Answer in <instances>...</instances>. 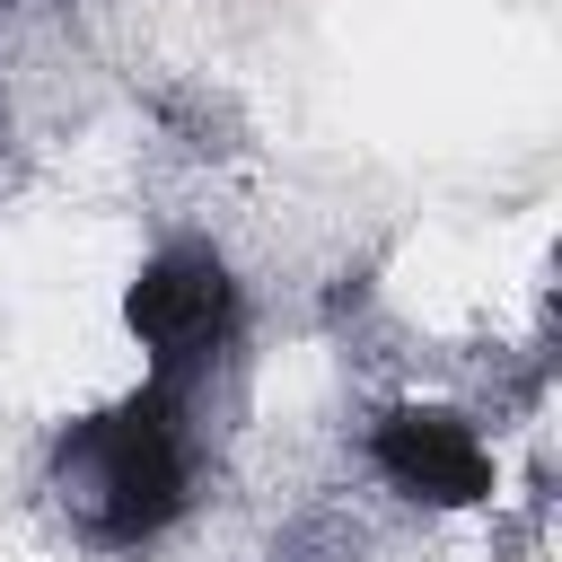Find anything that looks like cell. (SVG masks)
Wrapping results in <instances>:
<instances>
[{
    "label": "cell",
    "instance_id": "7a4b0ae2",
    "mask_svg": "<svg viewBox=\"0 0 562 562\" xmlns=\"http://www.w3.org/2000/svg\"><path fill=\"white\" fill-rule=\"evenodd\" d=\"M123 316H132V334L158 351V369H193V360H211V351L228 342V325H237V281H228V263H220L211 246H167L158 263H140Z\"/></svg>",
    "mask_w": 562,
    "mask_h": 562
},
{
    "label": "cell",
    "instance_id": "3957f363",
    "mask_svg": "<svg viewBox=\"0 0 562 562\" xmlns=\"http://www.w3.org/2000/svg\"><path fill=\"white\" fill-rule=\"evenodd\" d=\"M369 448H378V474H386L395 492H413V501L465 509V501L492 492V457H483V439H474L457 413H422V404H404V413L378 422Z\"/></svg>",
    "mask_w": 562,
    "mask_h": 562
},
{
    "label": "cell",
    "instance_id": "6da1fadb",
    "mask_svg": "<svg viewBox=\"0 0 562 562\" xmlns=\"http://www.w3.org/2000/svg\"><path fill=\"white\" fill-rule=\"evenodd\" d=\"M184 474H193V448L176 422V386H149L61 439V492L88 518V536H105V544L158 536L184 509Z\"/></svg>",
    "mask_w": 562,
    "mask_h": 562
}]
</instances>
